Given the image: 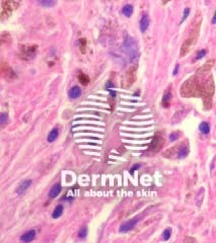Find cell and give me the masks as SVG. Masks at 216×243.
I'll return each instance as SVG.
<instances>
[{
	"label": "cell",
	"mask_w": 216,
	"mask_h": 243,
	"mask_svg": "<svg viewBox=\"0 0 216 243\" xmlns=\"http://www.w3.org/2000/svg\"><path fill=\"white\" fill-rule=\"evenodd\" d=\"M203 85L195 76H192L189 79H187L182 84L180 93L182 97L190 98V97H199L202 96Z\"/></svg>",
	"instance_id": "6da1fadb"
},
{
	"label": "cell",
	"mask_w": 216,
	"mask_h": 243,
	"mask_svg": "<svg viewBox=\"0 0 216 243\" xmlns=\"http://www.w3.org/2000/svg\"><path fill=\"white\" fill-rule=\"evenodd\" d=\"M170 235H172V230H170V228H168V229L164 230L163 233H162V238H163L164 241H168V240L170 238Z\"/></svg>",
	"instance_id": "484cf974"
},
{
	"label": "cell",
	"mask_w": 216,
	"mask_h": 243,
	"mask_svg": "<svg viewBox=\"0 0 216 243\" xmlns=\"http://www.w3.org/2000/svg\"><path fill=\"white\" fill-rule=\"evenodd\" d=\"M189 14H190V8L189 7L185 8V10H184V13H183V17H182V20H181V23H183L184 21L187 20V17L189 16Z\"/></svg>",
	"instance_id": "4316f807"
},
{
	"label": "cell",
	"mask_w": 216,
	"mask_h": 243,
	"mask_svg": "<svg viewBox=\"0 0 216 243\" xmlns=\"http://www.w3.org/2000/svg\"><path fill=\"white\" fill-rule=\"evenodd\" d=\"M199 29H200V22L194 27L190 37L183 43V45H182L181 50H180V56L181 57H185L186 55L191 51V49L194 47V45L196 44L197 39H198V35H199Z\"/></svg>",
	"instance_id": "277c9868"
},
{
	"label": "cell",
	"mask_w": 216,
	"mask_h": 243,
	"mask_svg": "<svg viewBox=\"0 0 216 243\" xmlns=\"http://www.w3.org/2000/svg\"><path fill=\"white\" fill-rule=\"evenodd\" d=\"M176 148V147H175ZM176 154L177 157L180 159H183L185 157H187V155L189 154V147H188V144L186 143H182L179 147L176 148Z\"/></svg>",
	"instance_id": "30bf717a"
},
{
	"label": "cell",
	"mask_w": 216,
	"mask_h": 243,
	"mask_svg": "<svg viewBox=\"0 0 216 243\" xmlns=\"http://www.w3.org/2000/svg\"><path fill=\"white\" fill-rule=\"evenodd\" d=\"M61 191H62L61 184H60V183H55V184L52 186V189H51L50 193H49V197H50L51 199H55V198L61 193Z\"/></svg>",
	"instance_id": "e0dca14e"
},
{
	"label": "cell",
	"mask_w": 216,
	"mask_h": 243,
	"mask_svg": "<svg viewBox=\"0 0 216 243\" xmlns=\"http://www.w3.org/2000/svg\"><path fill=\"white\" fill-rule=\"evenodd\" d=\"M141 167V165L140 164H135V165H133L131 167V169H130V173L131 174H133L134 173V171H136V170H138L139 168Z\"/></svg>",
	"instance_id": "1f68e13d"
},
{
	"label": "cell",
	"mask_w": 216,
	"mask_h": 243,
	"mask_svg": "<svg viewBox=\"0 0 216 243\" xmlns=\"http://www.w3.org/2000/svg\"><path fill=\"white\" fill-rule=\"evenodd\" d=\"M199 130H200V132L202 134H208L209 132H210V126H209L208 123H206V122H202V123L200 124V126H199Z\"/></svg>",
	"instance_id": "7402d4cb"
},
{
	"label": "cell",
	"mask_w": 216,
	"mask_h": 243,
	"mask_svg": "<svg viewBox=\"0 0 216 243\" xmlns=\"http://www.w3.org/2000/svg\"><path fill=\"white\" fill-rule=\"evenodd\" d=\"M81 95V89L79 86H73L69 91H68V96L70 99H76Z\"/></svg>",
	"instance_id": "2e32d148"
},
{
	"label": "cell",
	"mask_w": 216,
	"mask_h": 243,
	"mask_svg": "<svg viewBox=\"0 0 216 243\" xmlns=\"http://www.w3.org/2000/svg\"><path fill=\"white\" fill-rule=\"evenodd\" d=\"M38 2L44 7H52L56 4L57 0H38Z\"/></svg>",
	"instance_id": "603a6c76"
},
{
	"label": "cell",
	"mask_w": 216,
	"mask_h": 243,
	"mask_svg": "<svg viewBox=\"0 0 216 243\" xmlns=\"http://www.w3.org/2000/svg\"><path fill=\"white\" fill-rule=\"evenodd\" d=\"M215 61L213 60V59H211V60H208L206 62V63L204 64L203 66H201L200 68H199L198 70H197V73L199 74H202V73H206V72L210 71L211 68L213 67V65H214Z\"/></svg>",
	"instance_id": "7c38bea8"
},
{
	"label": "cell",
	"mask_w": 216,
	"mask_h": 243,
	"mask_svg": "<svg viewBox=\"0 0 216 243\" xmlns=\"http://www.w3.org/2000/svg\"><path fill=\"white\" fill-rule=\"evenodd\" d=\"M36 237V230H29V231L23 233L20 236V241L22 242H31Z\"/></svg>",
	"instance_id": "4fadbf2b"
},
{
	"label": "cell",
	"mask_w": 216,
	"mask_h": 243,
	"mask_svg": "<svg viewBox=\"0 0 216 243\" xmlns=\"http://www.w3.org/2000/svg\"><path fill=\"white\" fill-rule=\"evenodd\" d=\"M123 49H124V52L126 53V55L129 58L130 62L134 63V62L138 60V57H139L138 45L133 38L129 37V36L126 37L123 44Z\"/></svg>",
	"instance_id": "3957f363"
},
{
	"label": "cell",
	"mask_w": 216,
	"mask_h": 243,
	"mask_svg": "<svg viewBox=\"0 0 216 243\" xmlns=\"http://www.w3.org/2000/svg\"><path fill=\"white\" fill-rule=\"evenodd\" d=\"M139 222V218L138 217H135V218L131 219V220L127 221L126 223L122 224L121 227H120L119 231L122 232V233H125V232H128L130 231L131 229H133L134 227H135L136 225H137V223Z\"/></svg>",
	"instance_id": "ba28073f"
},
{
	"label": "cell",
	"mask_w": 216,
	"mask_h": 243,
	"mask_svg": "<svg viewBox=\"0 0 216 243\" xmlns=\"http://www.w3.org/2000/svg\"><path fill=\"white\" fill-rule=\"evenodd\" d=\"M85 45H86V40H85V39H80L79 40V46H80V51L82 53H84L85 52Z\"/></svg>",
	"instance_id": "f1b7e54d"
},
{
	"label": "cell",
	"mask_w": 216,
	"mask_h": 243,
	"mask_svg": "<svg viewBox=\"0 0 216 243\" xmlns=\"http://www.w3.org/2000/svg\"><path fill=\"white\" fill-rule=\"evenodd\" d=\"M179 135H180V133H176V132H175V133H172L170 135V140L172 142H174V141H176V140L177 139V138H179Z\"/></svg>",
	"instance_id": "4dcf8cb0"
},
{
	"label": "cell",
	"mask_w": 216,
	"mask_h": 243,
	"mask_svg": "<svg viewBox=\"0 0 216 243\" xmlns=\"http://www.w3.org/2000/svg\"><path fill=\"white\" fill-rule=\"evenodd\" d=\"M31 184H32L31 179H25V180H23V182H21L20 184H18V189H16V191H15L16 193H18V195H22V193H25V191L31 186Z\"/></svg>",
	"instance_id": "8fae6325"
},
{
	"label": "cell",
	"mask_w": 216,
	"mask_h": 243,
	"mask_svg": "<svg viewBox=\"0 0 216 243\" xmlns=\"http://www.w3.org/2000/svg\"><path fill=\"white\" fill-rule=\"evenodd\" d=\"M62 214H63V206H62V205H58V206L54 209V211H53L52 218L58 219L62 216Z\"/></svg>",
	"instance_id": "ffe728a7"
},
{
	"label": "cell",
	"mask_w": 216,
	"mask_h": 243,
	"mask_svg": "<svg viewBox=\"0 0 216 243\" xmlns=\"http://www.w3.org/2000/svg\"><path fill=\"white\" fill-rule=\"evenodd\" d=\"M211 22H212L213 24H215V23H216V10H215V12H214V15H213L212 21H211Z\"/></svg>",
	"instance_id": "836d02e7"
},
{
	"label": "cell",
	"mask_w": 216,
	"mask_h": 243,
	"mask_svg": "<svg viewBox=\"0 0 216 243\" xmlns=\"http://www.w3.org/2000/svg\"><path fill=\"white\" fill-rule=\"evenodd\" d=\"M206 50H201L200 52L197 54V56H196V58H195V60H200V59H202L203 57L206 55Z\"/></svg>",
	"instance_id": "f546056e"
},
{
	"label": "cell",
	"mask_w": 216,
	"mask_h": 243,
	"mask_svg": "<svg viewBox=\"0 0 216 243\" xmlns=\"http://www.w3.org/2000/svg\"><path fill=\"white\" fill-rule=\"evenodd\" d=\"M86 235H87V227L86 226H83V227H81V229L79 230L78 237L81 238V239H84V238L86 237Z\"/></svg>",
	"instance_id": "d4e9b609"
},
{
	"label": "cell",
	"mask_w": 216,
	"mask_h": 243,
	"mask_svg": "<svg viewBox=\"0 0 216 243\" xmlns=\"http://www.w3.org/2000/svg\"><path fill=\"white\" fill-rule=\"evenodd\" d=\"M6 122H8V116H7V114H5V112H2V114H1V117H0V124H1V126H3L4 124L6 123Z\"/></svg>",
	"instance_id": "83f0119b"
},
{
	"label": "cell",
	"mask_w": 216,
	"mask_h": 243,
	"mask_svg": "<svg viewBox=\"0 0 216 243\" xmlns=\"http://www.w3.org/2000/svg\"><path fill=\"white\" fill-rule=\"evenodd\" d=\"M78 80L82 85H87L89 83V77L84 73H80L78 75Z\"/></svg>",
	"instance_id": "cb8c5ba5"
},
{
	"label": "cell",
	"mask_w": 216,
	"mask_h": 243,
	"mask_svg": "<svg viewBox=\"0 0 216 243\" xmlns=\"http://www.w3.org/2000/svg\"><path fill=\"white\" fill-rule=\"evenodd\" d=\"M170 101H172V91L170 89L168 88V90L164 92L163 96H162V101H161V104L163 108H168L170 103Z\"/></svg>",
	"instance_id": "9a60e30c"
},
{
	"label": "cell",
	"mask_w": 216,
	"mask_h": 243,
	"mask_svg": "<svg viewBox=\"0 0 216 243\" xmlns=\"http://www.w3.org/2000/svg\"><path fill=\"white\" fill-rule=\"evenodd\" d=\"M215 91V84L212 76H209V78L205 81L203 84L202 91V99H203V108L205 110H209L212 108V99Z\"/></svg>",
	"instance_id": "7a4b0ae2"
},
{
	"label": "cell",
	"mask_w": 216,
	"mask_h": 243,
	"mask_svg": "<svg viewBox=\"0 0 216 243\" xmlns=\"http://www.w3.org/2000/svg\"><path fill=\"white\" fill-rule=\"evenodd\" d=\"M58 136H59V130L57 129V128H54V129L51 130V132L49 133L48 138H47V141L49 143L55 142L57 140V138H58Z\"/></svg>",
	"instance_id": "ac0fdd59"
},
{
	"label": "cell",
	"mask_w": 216,
	"mask_h": 243,
	"mask_svg": "<svg viewBox=\"0 0 216 243\" xmlns=\"http://www.w3.org/2000/svg\"><path fill=\"white\" fill-rule=\"evenodd\" d=\"M122 13L126 16V17H130L133 13V6L130 4H126L123 8H122Z\"/></svg>",
	"instance_id": "44dd1931"
},
{
	"label": "cell",
	"mask_w": 216,
	"mask_h": 243,
	"mask_svg": "<svg viewBox=\"0 0 216 243\" xmlns=\"http://www.w3.org/2000/svg\"><path fill=\"white\" fill-rule=\"evenodd\" d=\"M136 78H137V67L131 66L126 72L125 79H124L125 87H130L131 85H133L136 81Z\"/></svg>",
	"instance_id": "5b68a950"
},
{
	"label": "cell",
	"mask_w": 216,
	"mask_h": 243,
	"mask_svg": "<svg viewBox=\"0 0 216 243\" xmlns=\"http://www.w3.org/2000/svg\"><path fill=\"white\" fill-rule=\"evenodd\" d=\"M164 144V139L162 136L160 135H155L154 137H153L152 141H151L150 145H149V151H151V152H158V151L160 150V149L162 148V146H163Z\"/></svg>",
	"instance_id": "52a82bcc"
},
{
	"label": "cell",
	"mask_w": 216,
	"mask_h": 243,
	"mask_svg": "<svg viewBox=\"0 0 216 243\" xmlns=\"http://www.w3.org/2000/svg\"><path fill=\"white\" fill-rule=\"evenodd\" d=\"M1 73L4 78L7 80H12L15 78V74H14L13 70L9 67V65L6 63H2L1 65Z\"/></svg>",
	"instance_id": "9c48e42d"
},
{
	"label": "cell",
	"mask_w": 216,
	"mask_h": 243,
	"mask_svg": "<svg viewBox=\"0 0 216 243\" xmlns=\"http://www.w3.org/2000/svg\"><path fill=\"white\" fill-rule=\"evenodd\" d=\"M36 51H37V46H31V47H29V48H25V51H23L25 54H23V56L29 57V58H32V57L34 58Z\"/></svg>",
	"instance_id": "d6986e66"
},
{
	"label": "cell",
	"mask_w": 216,
	"mask_h": 243,
	"mask_svg": "<svg viewBox=\"0 0 216 243\" xmlns=\"http://www.w3.org/2000/svg\"><path fill=\"white\" fill-rule=\"evenodd\" d=\"M13 10L12 0H2L1 1V16L2 20L9 17Z\"/></svg>",
	"instance_id": "8992f818"
},
{
	"label": "cell",
	"mask_w": 216,
	"mask_h": 243,
	"mask_svg": "<svg viewBox=\"0 0 216 243\" xmlns=\"http://www.w3.org/2000/svg\"><path fill=\"white\" fill-rule=\"evenodd\" d=\"M149 27V17L147 14H143L142 17L140 20V22H139V27H140L141 33H145L147 31Z\"/></svg>",
	"instance_id": "5bb4252c"
},
{
	"label": "cell",
	"mask_w": 216,
	"mask_h": 243,
	"mask_svg": "<svg viewBox=\"0 0 216 243\" xmlns=\"http://www.w3.org/2000/svg\"><path fill=\"white\" fill-rule=\"evenodd\" d=\"M179 64H177L176 65V68H175V70H174V72H173V75H177V71H179Z\"/></svg>",
	"instance_id": "d6a6232c"
}]
</instances>
